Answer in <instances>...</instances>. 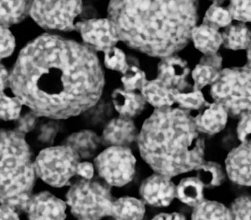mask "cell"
<instances>
[{"label":"cell","instance_id":"8992f818","mask_svg":"<svg viewBox=\"0 0 251 220\" xmlns=\"http://www.w3.org/2000/svg\"><path fill=\"white\" fill-rule=\"evenodd\" d=\"M67 203L79 220H100L111 215L113 198L103 183L83 179L73 185L67 195Z\"/></svg>","mask_w":251,"mask_h":220},{"label":"cell","instance_id":"44dd1931","mask_svg":"<svg viewBox=\"0 0 251 220\" xmlns=\"http://www.w3.org/2000/svg\"><path fill=\"white\" fill-rule=\"evenodd\" d=\"M33 0H0V26H9L23 22L30 14Z\"/></svg>","mask_w":251,"mask_h":220},{"label":"cell","instance_id":"ba28073f","mask_svg":"<svg viewBox=\"0 0 251 220\" xmlns=\"http://www.w3.org/2000/svg\"><path fill=\"white\" fill-rule=\"evenodd\" d=\"M82 9V0H33L30 14L42 28L72 31L76 29Z\"/></svg>","mask_w":251,"mask_h":220},{"label":"cell","instance_id":"9c48e42d","mask_svg":"<svg viewBox=\"0 0 251 220\" xmlns=\"http://www.w3.org/2000/svg\"><path fill=\"white\" fill-rule=\"evenodd\" d=\"M100 176L110 186L122 187L131 181L136 160L127 147L110 146L95 158Z\"/></svg>","mask_w":251,"mask_h":220},{"label":"cell","instance_id":"d4e9b609","mask_svg":"<svg viewBox=\"0 0 251 220\" xmlns=\"http://www.w3.org/2000/svg\"><path fill=\"white\" fill-rule=\"evenodd\" d=\"M203 188L198 177H186L176 186V197L183 203L195 207L203 199Z\"/></svg>","mask_w":251,"mask_h":220},{"label":"cell","instance_id":"ac0fdd59","mask_svg":"<svg viewBox=\"0 0 251 220\" xmlns=\"http://www.w3.org/2000/svg\"><path fill=\"white\" fill-rule=\"evenodd\" d=\"M190 38L195 48L204 55L217 53L223 44L222 34L219 29L205 23L195 26L191 32Z\"/></svg>","mask_w":251,"mask_h":220},{"label":"cell","instance_id":"8fae6325","mask_svg":"<svg viewBox=\"0 0 251 220\" xmlns=\"http://www.w3.org/2000/svg\"><path fill=\"white\" fill-rule=\"evenodd\" d=\"M140 194L149 205L168 206L176 197V186L172 181L171 177L156 173L142 182Z\"/></svg>","mask_w":251,"mask_h":220},{"label":"cell","instance_id":"d590c367","mask_svg":"<svg viewBox=\"0 0 251 220\" xmlns=\"http://www.w3.org/2000/svg\"><path fill=\"white\" fill-rule=\"evenodd\" d=\"M241 119L239 120L237 127L238 139L242 142H250L248 137L251 134V111H245L240 114Z\"/></svg>","mask_w":251,"mask_h":220},{"label":"cell","instance_id":"83f0119b","mask_svg":"<svg viewBox=\"0 0 251 220\" xmlns=\"http://www.w3.org/2000/svg\"><path fill=\"white\" fill-rule=\"evenodd\" d=\"M232 20L233 19L227 9L216 1L207 10L204 16L203 23L220 29L229 26Z\"/></svg>","mask_w":251,"mask_h":220},{"label":"cell","instance_id":"2e32d148","mask_svg":"<svg viewBox=\"0 0 251 220\" xmlns=\"http://www.w3.org/2000/svg\"><path fill=\"white\" fill-rule=\"evenodd\" d=\"M137 129L130 118L120 117L113 119L105 126L102 133V141L110 146L130 145L137 139Z\"/></svg>","mask_w":251,"mask_h":220},{"label":"cell","instance_id":"d6986e66","mask_svg":"<svg viewBox=\"0 0 251 220\" xmlns=\"http://www.w3.org/2000/svg\"><path fill=\"white\" fill-rule=\"evenodd\" d=\"M113 104L120 116L132 118L139 115L145 108V100L133 91L117 89L112 94Z\"/></svg>","mask_w":251,"mask_h":220},{"label":"cell","instance_id":"5bb4252c","mask_svg":"<svg viewBox=\"0 0 251 220\" xmlns=\"http://www.w3.org/2000/svg\"><path fill=\"white\" fill-rule=\"evenodd\" d=\"M189 73L187 63L173 54L162 57L158 64L157 79L171 89L181 90L186 85Z\"/></svg>","mask_w":251,"mask_h":220},{"label":"cell","instance_id":"e575fe53","mask_svg":"<svg viewBox=\"0 0 251 220\" xmlns=\"http://www.w3.org/2000/svg\"><path fill=\"white\" fill-rule=\"evenodd\" d=\"M15 47V38L11 31L7 26H0V60L11 56Z\"/></svg>","mask_w":251,"mask_h":220},{"label":"cell","instance_id":"484cf974","mask_svg":"<svg viewBox=\"0 0 251 220\" xmlns=\"http://www.w3.org/2000/svg\"><path fill=\"white\" fill-rule=\"evenodd\" d=\"M195 220H231L230 210L216 201L202 199L194 208L192 215Z\"/></svg>","mask_w":251,"mask_h":220},{"label":"cell","instance_id":"4dcf8cb0","mask_svg":"<svg viewBox=\"0 0 251 220\" xmlns=\"http://www.w3.org/2000/svg\"><path fill=\"white\" fill-rule=\"evenodd\" d=\"M121 80L124 89L134 91L142 89L147 82L146 74L143 70L136 66H128L127 70L123 73Z\"/></svg>","mask_w":251,"mask_h":220},{"label":"cell","instance_id":"74e56055","mask_svg":"<svg viewBox=\"0 0 251 220\" xmlns=\"http://www.w3.org/2000/svg\"><path fill=\"white\" fill-rule=\"evenodd\" d=\"M0 220H19L16 209L9 205L1 204L0 205Z\"/></svg>","mask_w":251,"mask_h":220},{"label":"cell","instance_id":"836d02e7","mask_svg":"<svg viewBox=\"0 0 251 220\" xmlns=\"http://www.w3.org/2000/svg\"><path fill=\"white\" fill-rule=\"evenodd\" d=\"M231 220H250L251 217V198L242 196L235 199L230 208Z\"/></svg>","mask_w":251,"mask_h":220},{"label":"cell","instance_id":"3957f363","mask_svg":"<svg viewBox=\"0 0 251 220\" xmlns=\"http://www.w3.org/2000/svg\"><path fill=\"white\" fill-rule=\"evenodd\" d=\"M141 155L158 174L172 177L203 161L205 143L193 117L182 109H155L137 136Z\"/></svg>","mask_w":251,"mask_h":220},{"label":"cell","instance_id":"6da1fadb","mask_svg":"<svg viewBox=\"0 0 251 220\" xmlns=\"http://www.w3.org/2000/svg\"><path fill=\"white\" fill-rule=\"evenodd\" d=\"M105 78L95 51L57 35H43L22 50L9 85L36 115L68 118L95 106Z\"/></svg>","mask_w":251,"mask_h":220},{"label":"cell","instance_id":"ffe728a7","mask_svg":"<svg viewBox=\"0 0 251 220\" xmlns=\"http://www.w3.org/2000/svg\"><path fill=\"white\" fill-rule=\"evenodd\" d=\"M141 92L145 101L155 109L171 107L175 103L173 89L169 88L158 79L147 80L141 89Z\"/></svg>","mask_w":251,"mask_h":220},{"label":"cell","instance_id":"1f68e13d","mask_svg":"<svg viewBox=\"0 0 251 220\" xmlns=\"http://www.w3.org/2000/svg\"><path fill=\"white\" fill-rule=\"evenodd\" d=\"M104 61L106 67L110 70H116L124 73L127 70V65L126 56L123 51L117 47L114 46L104 51Z\"/></svg>","mask_w":251,"mask_h":220},{"label":"cell","instance_id":"603a6c76","mask_svg":"<svg viewBox=\"0 0 251 220\" xmlns=\"http://www.w3.org/2000/svg\"><path fill=\"white\" fill-rule=\"evenodd\" d=\"M100 138L91 131H82L73 133L67 139V145L80 158H91L95 155L100 145Z\"/></svg>","mask_w":251,"mask_h":220},{"label":"cell","instance_id":"f35d334b","mask_svg":"<svg viewBox=\"0 0 251 220\" xmlns=\"http://www.w3.org/2000/svg\"><path fill=\"white\" fill-rule=\"evenodd\" d=\"M9 73L5 66L0 63V95L3 93L4 89L9 84Z\"/></svg>","mask_w":251,"mask_h":220},{"label":"cell","instance_id":"d6a6232c","mask_svg":"<svg viewBox=\"0 0 251 220\" xmlns=\"http://www.w3.org/2000/svg\"><path fill=\"white\" fill-rule=\"evenodd\" d=\"M226 8L230 13L232 19L240 23L251 21V0H230Z\"/></svg>","mask_w":251,"mask_h":220},{"label":"cell","instance_id":"f1b7e54d","mask_svg":"<svg viewBox=\"0 0 251 220\" xmlns=\"http://www.w3.org/2000/svg\"><path fill=\"white\" fill-rule=\"evenodd\" d=\"M23 105L17 96H8L3 92L0 95V118L5 120H16L20 117Z\"/></svg>","mask_w":251,"mask_h":220},{"label":"cell","instance_id":"52a82bcc","mask_svg":"<svg viewBox=\"0 0 251 220\" xmlns=\"http://www.w3.org/2000/svg\"><path fill=\"white\" fill-rule=\"evenodd\" d=\"M79 159L80 157L67 145L46 148L35 161L36 175L50 186L62 187L77 174Z\"/></svg>","mask_w":251,"mask_h":220},{"label":"cell","instance_id":"e0dca14e","mask_svg":"<svg viewBox=\"0 0 251 220\" xmlns=\"http://www.w3.org/2000/svg\"><path fill=\"white\" fill-rule=\"evenodd\" d=\"M221 66L222 57L217 53L205 54L192 71L194 90H201L206 85L214 83L218 78Z\"/></svg>","mask_w":251,"mask_h":220},{"label":"cell","instance_id":"4316f807","mask_svg":"<svg viewBox=\"0 0 251 220\" xmlns=\"http://www.w3.org/2000/svg\"><path fill=\"white\" fill-rule=\"evenodd\" d=\"M195 170L198 178L204 187L214 188L220 186L225 180V174L220 164L213 161H202Z\"/></svg>","mask_w":251,"mask_h":220},{"label":"cell","instance_id":"4fadbf2b","mask_svg":"<svg viewBox=\"0 0 251 220\" xmlns=\"http://www.w3.org/2000/svg\"><path fill=\"white\" fill-rule=\"evenodd\" d=\"M251 142H242L226 158V171L229 178L241 186H251Z\"/></svg>","mask_w":251,"mask_h":220},{"label":"cell","instance_id":"30bf717a","mask_svg":"<svg viewBox=\"0 0 251 220\" xmlns=\"http://www.w3.org/2000/svg\"><path fill=\"white\" fill-rule=\"evenodd\" d=\"M76 29L81 35L85 45L94 51H105L120 41L112 21L108 19H92L77 23Z\"/></svg>","mask_w":251,"mask_h":220},{"label":"cell","instance_id":"7a4b0ae2","mask_svg":"<svg viewBox=\"0 0 251 220\" xmlns=\"http://www.w3.org/2000/svg\"><path fill=\"white\" fill-rule=\"evenodd\" d=\"M108 16L120 41L152 57L183 48L196 26V0H111Z\"/></svg>","mask_w":251,"mask_h":220},{"label":"cell","instance_id":"7c38bea8","mask_svg":"<svg viewBox=\"0 0 251 220\" xmlns=\"http://www.w3.org/2000/svg\"><path fill=\"white\" fill-rule=\"evenodd\" d=\"M66 203L49 192L30 196L25 210L30 220H64Z\"/></svg>","mask_w":251,"mask_h":220},{"label":"cell","instance_id":"9a60e30c","mask_svg":"<svg viewBox=\"0 0 251 220\" xmlns=\"http://www.w3.org/2000/svg\"><path fill=\"white\" fill-rule=\"evenodd\" d=\"M194 122L198 132L215 134L223 130L227 121V113L223 106L217 102H204Z\"/></svg>","mask_w":251,"mask_h":220},{"label":"cell","instance_id":"ab89813d","mask_svg":"<svg viewBox=\"0 0 251 220\" xmlns=\"http://www.w3.org/2000/svg\"><path fill=\"white\" fill-rule=\"evenodd\" d=\"M185 217L179 213H161L155 216L152 220H185Z\"/></svg>","mask_w":251,"mask_h":220},{"label":"cell","instance_id":"7402d4cb","mask_svg":"<svg viewBox=\"0 0 251 220\" xmlns=\"http://www.w3.org/2000/svg\"><path fill=\"white\" fill-rule=\"evenodd\" d=\"M145 203L137 198L124 197L113 201L111 217L119 220H139L145 214Z\"/></svg>","mask_w":251,"mask_h":220},{"label":"cell","instance_id":"cb8c5ba5","mask_svg":"<svg viewBox=\"0 0 251 220\" xmlns=\"http://www.w3.org/2000/svg\"><path fill=\"white\" fill-rule=\"evenodd\" d=\"M221 34L223 44L229 49H246L251 45V32L245 23L230 24Z\"/></svg>","mask_w":251,"mask_h":220},{"label":"cell","instance_id":"8d00e7d4","mask_svg":"<svg viewBox=\"0 0 251 220\" xmlns=\"http://www.w3.org/2000/svg\"><path fill=\"white\" fill-rule=\"evenodd\" d=\"M94 166L89 162H79L77 167V174L84 179H92L93 177Z\"/></svg>","mask_w":251,"mask_h":220},{"label":"cell","instance_id":"277c9868","mask_svg":"<svg viewBox=\"0 0 251 220\" xmlns=\"http://www.w3.org/2000/svg\"><path fill=\"white\" fill-rule=\"evenodd\" d=\"M35 177L34 163L24 135L0 131V204L25 210Z\"/></svg>","mask_w":251,"mask_h":220},{"label":"cell","instance_id":"f546056e","mask_svg":"<svg viewBox=\"0 0 251 220\" xmlns=\"http://www.w3.org/2000/svg\"><path fill=\"white\" fill-rule=\"evenodd\" d=\"M173 98L180 107L186 110H199L205 102V98L201 90H194L190 92H181L173 89Z\"/></svg>","mask_w":251,"mask_h":220},{"label":"cell","instance_id":"5b68a950","mask_svg":"<svg viewBox=\"0 0 251 220\" xmlns=\"http://www.w3.org/2000/svg\"><path fill=\"white\" fill-rule=\"evenodd\" d=\"M211 95L227 114L240 115L251 111V72L250 66L220 70L212 84Z\"/></svg>","mask_w":251,"mask_h":220}]
</instances>
